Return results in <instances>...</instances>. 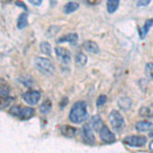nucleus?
I'll return each instance as SVG.
<instances>
[{
  "label": "nucleus",
  "mask_w": 153,
  "mask_h": 153,
  "mask_svg": "<svg viewBox=\"0 0 153 153\" xmlns=\"http://www.w3.org/2000/svg\"><path fill=\"white\" fill-rule=\"evenodd\" d=\"M70 120L74 124H82L88 118L87 104L84 101H78L73 105L70 111Z\"/></svg>",
  "instance_id": "nucleus-1"
},
{
  "label": "nucleus",
  "mask_w": 153,
  "mask_h": 153,
  "mask_svg": "<svg viewBox=\"0 0 153 153\" xmlns=\"http://www.w3.org/2000/svg\"><path fill=\"white\" fill-rule=\"evenodd\" d=\"M35 65L39 71L44 75H52L55 71L53 63L49 59L44 57H36L35 58Z\"/></svg>",
  "instance_id": "nucleus-2"
},
{
  "label": "nucleus",
  "mask_w": 153,
  "mask_h": 153,
  "mask_svg": "<svg viewBox=\"0 0 153 153\" xmlns=\"http://www.w3.org/2000/svg\"><path fill=\"white\" fill-rule=\"evenodd\" d=\"M10 114L19 118L22 120H29L35 114V109L31 107H19V106H12L10 108Z\"/></svg>",
  "instance_id": "nucleus-3"
},
{
  "label": "nucleus",
  "mask_w": 153,
  "mask_h": 153,
  "mask_svg": "<svg viewBox=\"0 0 153 153\" xmlns=\"http://www.w3.org/2000/svg\"><path fill=\"white\" fill-rule=\"evenodd\" d=\"M109 123L111 125V128L117 133H120L125 129V120L123 115L120 114V111L117 110H112L109 114Z\"/></svg>",
  "instance_id": "nucleus-4"
},
{
  "label": "nucleus",
  "mask_w": 153,
  "mask_h": 153,
  "mask_svg": "<svg viewBox=\"0 0 153 153\" xmlns=\"http://www.w3.org/2000/svg\"><path fill=\"white\" fill-rule=\"evenodd\" d=\"M147 138L145 136H128L123 140V143L131 147H142L146 144Z\"/></svg>",
  "instance_id": "nucleus-5"
},
{
  "label": "nucleus",
  "mask_w": 153,
  "mask_h": 153,
  "mask_svg": "<svg viewBox=\"0 0 153 153\" xmlns=\"http://www.w3.org/2000/svg\"><path fill=\"white\" fill-rule=\"evenodd\" d=\"M55 54H56V57L60 63L62 65H70L71 62V52L68 50L66 48L63 47H56L55 48Z\"/></svg>",
  "instance_id": "nucleus-6"
},
{
  "label": "nucleus",
  "mask_w": 153,
  "mask_h": 153,
  "mask_svg": "<svg viewBox=\"0 0 153 153\" xmlns=\"http://www.w3.org/2000/svg\"><path fill=\"white\" fill-rule=\"evenodd\" d=\"M82 139L86 144L93 145L95 143V136L92 131V128H90V125L86 124L82 128Z\"/></svg>",
  "instance_id": "nucleus-7"
},
{
  "label": "nucleus",
  "mask_w": 153,
  "mask_h": 153,
  "mask_svg": "<svg viewBox=\"0 0 153 153\" xmlns=\"http://www.w3.org/2000/svg\"><path fill=\"white\" fill-rule=\"evenodd\" d=\"M24 100L26 101L27 103H29L30 105H35L39 102L41 98V93L39 91L36 90H32V91H28L23 95Z\"/></svg>",
  "instance_id": "nucleus-8"
},
{
  "label": "nucleus",
  "mask_w": 153,
  "mask_h": 153,
  "mask_svg": "<svg viewBox=\"0 0 153 153\" xmlns=\"http://www.w3.org/2000/svg\"><path fill=\"white\" fill-rule=\"evenodd\" d=\"M99 133H100V138H101V140H102V142L107 143V144L115 142L114 134H113L112 132H110V130L108 129L106 126H103V127L101 128Z\"/></svg>",
  "instance_id": "nucleus-9"
},
{
  "label": "nucleus",
  "mask_w": 153,
  "mask_h": 153,
  "mask_svg": "<svg viewBox=\"0 0 153 153\" xmlns=\"http://www.w3.org/2000/svg\"><path fill=\"white\" fill-rule=\"evenodd\" d=\"M78 34L76 33H71V34H68V35H65L62 36L60 39H58L57 43H63V42H68L70 44H71V45L75 46L76 44V41H78Z\"/></svg>",
  "instance_id": "nucleus-10"
},
{
  "label": "nucleus",
  "mask_w": 153,
  "mask_h": 153,
  "mask_svg": "<svg viewBox=\"0 0 153 153\" xmlns=\"http://www.w3.org/2000/svg\"><path fill=\"white\" fill-rule=\"evenodd\" d=\"M83 47L85 49L86 51L90 53H93V54H97L99 52V47H98L97 43L94 41H86L84 42L83 44Z\"/></svg>",
  "instance_id": "nucleus-11"
},
{
  "label": "nucleus",
  "mask_w": 153,
  "mask_h": 153,
  "mask_svg": "<svg viewBox=\"0 0 153 153\" xmlns=\"http://www.w3.org/2000/svg\"><path fill=\"white\" fill-rule=\"evenodd\" d=\"M136 130L142 133L149 132L153 130V124L149 122H139L136 124Z\"/></svg>",
  "instance_id": "nucleus-12"
},
{
  "label": "nucleus",
  "mask_w": 153,
  "mask_h": 153,
  "mask_svg": "<svg viewBox=\"0 0 153 153\" xmlns=\"http://www.w3.org/2000/svg\"><path fill=\"white\" fill-rule=\"evenodd\" d=\"M60 132H61V134L65 136V137H68V138L71 137V138L76 134L78 130L74 127H71V126H62V127L60 128Z\"/></svg>",
  "instance_id": "nucleus-13"
},
{
  "label": "nucleus",
  "mask_w": 153,
  "mask_h": 153,
  "mask_svg": "<svg viewBox=\"0 0 153 153\" xmlns=\"http://www.w3.org/2000/svg\"><path fill=\"white\" fill-rule=\"evenodd\" d=\"M90 125L92 126V129L95 131H100V129L102 128V120L99 115H94L92 117L90 120Z\"/></svg>",
  "instance_id": "nucleus-14"
},
{
  "label": "nucleus",
  "mask_w": 153,
  "mask_h": 153,
  "mask_svg": "<svg viewBox=\"0 0 153 153\" xmlns=\"http://www.w3.org/2000/svg\"><path fill=\"white\" fill-rule=\"evenodd\" d=\"M152 26H153V19H147L146 23H145V25L143 26V28L141 29V31H140V38L144 39L145 37H146L148 31H149V29L151 28Z\"/></svg>",
  "instance_id": "nucleus-15"
},
{
  "label": "nucleus",
  "mask_w": 153,
  "mask_h": 153,
  "mask_svg": "<svg viewBox=\"0 0 153 153\" xmlns=\"http://www.w3.org/2000/svg\"><path fill=\"white\" fill-rule=\"evenodd\" d=\"M120 5V0H107V11L109 13H113Z\"/></svg>",
  "instance_id": "nucleus-16"
},
{
  "label": "nucleus",
  "mask_w": 153,
  "mask_h": 153,
  "mask_svg": "<svg viewBox=\"0 0 153 153\" xmlns=\"http://www.w3.org/2000/svg\"><path fill=\"white\" fill-rule=\"evenodd\" d=\"M118 105H120V107L122 108L123 110H128L131 107V105H132V101L128 97L120 98V99L118 100Z\"/></svg>",
  "instance_id": "nucleus-17"
},
{
  "label": "nucleus",
  "mask_w": 153,
  "mask_h": 153,
  "mask_svg": "<svg viewBox=\"0 0 153 153\" xmlns=\"http://www.w3.org/2000/svg\"><path fill=\"white\" fill-rule=\"evenodd\" d=\"M27 26H28V13H22L18 21V28L22 30Z\"/></svg>",
  "instance_id": "nucleus-18"
},
{
  "label": "nucleus",
  "mask_w": 153,
  "mask_h": 153,
  "mask_svg": "<svg viewBox=\"0 0 153 153\" xmlns=\"http://www.w3.org/2000/svg\"><path fill=\"white\" fill-rule=\"evenodd\" d=\"M78 8H79L78 3H76V2H70V3H68L65 5V7H63V11H65V13L68 14V13H71V12L76 11Z\"/></svg>",
  "instance_id": "nucleus-19"
},
{
  "label": "nucleus",
  "mask_w": 153,
  "mask_h": 153,
  "mask_svg": "<svg viewBox=\"0 0 153 153\" xmlns=\"http://www.w3.org/2000/svg\"><path fill=\"white\" fill-rule=\"evenodd\" d=\"M87 60H88V58H87V56L85 55V54H83V53H78L76 55V65H79V66H84L87 63Z\"/></svg>",
  "instance_id": "nucleus-20"
},
{
  "label": "nucleus",
  "mask_w": 153,
  "mask_h": 153,
  "mask_svg": "<svg viewBox=\"0 0 153 153\" xmlns=\"http://www.w3.org/2000/svg\"><path fill=\"white\" fill-rule=\"evenodd\" d=\"M51 102L50 100H45L40 106V112L43 113V114H46L51 110Z\"/></svg>",
  "instance_id": "nucleus-21"
},
{
  "label": "nucleus",
  "mask_w": 153,
  "mask_h": 153,
  "mask_svg": "<svg viewBox=\"0 0 153 153\" xmlns=\"http://www.w3.org/2000/svg\"><path fill=\"white\" fill-rule=\"evenodd\" d=\"M40 49L43 53L47 54V55H51V46L48 42L43 41L40 43Z\"/></svg>",
  "instance_id": "nucleus-22"
},
{
  "label": "nucleus",
  "mask_w": 153,
  "mask_h": 153,
  "mask_svg": "<svg viewBox=\"0 0 153 153\" xmlns=\"http://www.w3.org/2000/svg\"><path fill=\"white\" fill-rule=\"evenodd\" d=\"M139 114L141 115L143 117H147V118H150V117H153V112L150 108L148 107H142L140 109V112Z\"/></svg>",
  "instance_id": "nucleus-23"
},
{
  "label": "nucleus",
  "mask_w": 153,
  "mask_h": 153,
  "mask_svg": "<svg viewBox=\"0 0 153 153\" xmlns=\"http://www.w3.org/2000/svg\"><path fill=\"white\" fill-rule=\"evenodd\" d=\"M106 100H107V97H106V95H100L99 97H98L97 101H96V105H97L98 107H100V106H102V105L105 104Z\"/></svg>",
  "instance_id": "nucleus-24"
},
{
  "label": "nucleus",
  "mask_w": 153,
  "mask_h": 153,
  "mask_svg": "<svg viewBox=\"0 0 153 153\" xmlns=\"http://www.w3.org/2000/svg\"><path fill=\"white\" fill-rule=\"evenodd\" d=\"M9 95V89L6 86H2L1 87V99H5V98L8 97Z\"/></svg>",
  "instance_id": "nucleus-25"
},
{
  "label": "nucleus",
  "mask_w": 153,
  "mask_h": 153,
  "mask_svg": "<svg viewBox=\"0 0 153 153\" xmlns=\"http://www.w3.org/2000/svg\"><path fill=\"white\" fill-rule=\"evenodd\" d=\"M146 68H147V71H148V74H149V76H151L152 80H153V62L147 63Z\"/></svg>",
  "instance_id": "nucleus-26"
},
{
  "label": "nucleus",
  "mask_w": 153,
  "mask_h": 153,
  "mask_svg": "<svg viewBox=\"0 0 153 153\" xmlns=\"http://www.w3.org/2000/svg\"><path fill=\"white\" fill-rule=\"evenodd\" d=\"M87 2L88 5L90 6H94V5H98V4L101 2V0H85Z\"/></svg>",
  "instance_id": "nucleus-27"
},
{
  "label": "nucleus",
  "mask_w": 153,
  "mask_h": 153,
  "mask_svg": "<svg viewBox=\"0 0 153 153\" xmlns=\"http://www.w3.org/2000/svg\"><path fill=\"white\" fill-rule=\"evenodd\" d=\"M150 2H151V0H139V1H138V6H139V7L147 6Z\"/></svg>",
  "instance_id": "nucleus-28"
},
{
  "label": "nucleus",
  "mask_w": 153,
  "mask_h": 153,
  "mask_svg": "<svg viewBox=\"0 0 153 153\" xmlns=\"http://www.w3.org/2000/svg\"><path fill=\"white\" fill-rule=\"evenodd\" d=\"M29 1L31 2L33 5H36V6L40 5V4L42 3V0H29Z\"/></svg>",
  "instance_id": "nucleus-29"
},
{
  "label": "nucleus",
  "mask_w": 153,
  "mask_h": 153,
  "mask_svg": "<svg viewBox=\"0 0 153 153\" xmlns=\"http://www.w3.org/2000/svg\"><path fill=\"white\" fill-rule=\"evenodd\" d=\"M16 4H18V5H19V6H22V7H24V8H25V9H27V7H26V6H25V4L23 3V2H21V1H16Z\"/></svg>",
  "instance_id": "nucleus-30"
},
{
  "label": "nucleus",
  "mask_w": 153,
  "mask_h": 153,
  "mask_svg": "<svg viewBox=\"0 0 153 153\" xmlns=\"http://www.w3.org/2000/svg\"><path fill=\"white\" fill-rule=\"evenodd\" d=\"M149 149H150V150H152V151H153V141H152L151 143H150V145H149Z\"/></svg>",
  "instance_id": "nucleus-31"
},
{
  "label": "nucleus",
  "mask_w": 153,
  "mask_h": 153,
  "mask_svg": "<svg viewBox=\"0 0 153 153\" xmlns=\"http://www.w3.org/2000/svg\"><path fill=\"white\" fill-rule=\"evenodd\" d=\"M150 137H152V138H153V132L150 133Z\"/></svg>",
  "instance_id": "nucleus-32"
}]
</instances>
